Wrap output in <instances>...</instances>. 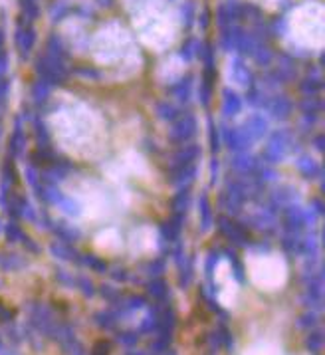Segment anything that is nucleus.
Wrapping results in <instances>:
<instances>
[{"label":"nucleus","instance_id":"obj_1","mask_svg":"<svg viewBox=\"0 0 325 355\" xmlns=\"http://www.w3.org/2000/svg\"><path fill=\"white\" fill-rule=\"evenodd\" d=\"M107 353H109V343L97 341V343L93 345V355H107Z\"/></svg>","mask_w":325,"mask_h":355}]
</instances>
